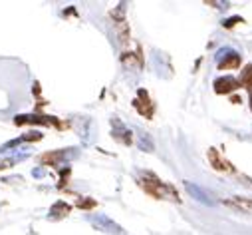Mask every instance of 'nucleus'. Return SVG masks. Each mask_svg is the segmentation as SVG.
Returning a JSON list of instances; mask_svg holds the SVG:
<instances>
[{"label": "nucleus", "mask_w": 252, "mask_h": 235, "mask_svg": "<svg viewBox=\"0 0 252 235\" xmlns=\"http://www.w3.org/2000/svg\"><path fill=\"white\" fill-rule=\"evenodd\" d=\"M139 186L149 194V196H153V197H157V199H173V201H181L179 199V196H177V192L171 188V186H167V184H163L157 175H153V173H141L139 175Z\"/></svg>", "instance_id": "obj_1"}, {"label": "nucleus", "mask_w": 252, "mask_h": 235, "mask_svg": "<svg viewBox=\"0 0 252 235\" xmlns=\"http://www.w3.org/2000/svg\"><path fill=\"white\" fill-rule=\"evenodd\" d=\"M78 156L76 150H58V152H48L44 156H40V163H46V165H52V167H62L66 165L70 159H74Z\"/></svg>", "instance_id": "obj_2"}, {"label": "nucleus", "mask_w": 252, "mask_h": 235, "mask_svg": "<svg viewBox=\"0 0 252 235\" xmlns=\"http://www.w3.org/2000/svg\"><path fill=\"white\" fill-rule=\"evenodd\" d=\"M88 221H90L95 229H99V231H103V233L125 235V229H123L119 223H115L111 217H107V215H88Z\"/></svg>", "instance_id": "obj_3"}, {"label": "nucleus", "mask_w": 252, "mask_h": 235, "mask_svg": "<svg viewBox=\"0 0 252 235\" xmlns=\"http://www.w3.org/2000/svg\"><path fill=\"white\" fill-rule=\"evenodd\" d=\"M215 60H217L219 70H234L240 66V54L232 48H222L217 52Z\"/></svg>", "instance_id": "obj_4"}, {"label": "nucleus", "mask_w": 252, "mask_h": 235, "mask_svg": "<svg viewBox=\"0 0 252 235\" xmlns=\"http://www.w3.org/2000/svg\"><path fill=\"white\" fill-rule=\"evenodd\" d=\"M133 108L137 110V114H141L143 118H147V120H151L153 114H155V104L151 102L147 90H139L135 100H133Z\"/></svg>", "instance_id": "obj_5"}, {"label": "nucleus", "mask_w": 252, "mask_h": 235, "mask_svg": "<svg viewBox=\"0 0 252 235\" xmlns=\"http://www.w3.org/2000/svg\"><path fill=\"white\" fill-rule=\"evenodd\" d=\"M16 126H24V124H44V126H56V128H62V124L58 122V118H52V116H16L14 120Z\"/></svg>", "instance_id": "obj_6"}, {"label": "nucleus", "mask_w": 252, "mask_h": 235, "mask_svg": "<svg viewBox=\"0 0 252 235\" xmlns=\"http://www.w3.org/2000/svg\"><path fill=\"white\" fill-rule=\"evenodd\" d=\"M213 88H215L217 94H230V92H234L236 88H240V84H238V80L232 78V76H220V78L215 80Z\"/></svg>", "instance_id": "obj_7"}, {"label": "nucleus", "mask_w": 252, "mask_h": 235, "mask_svg": "<svg viewBox=\"0 0 252 235\" xmlns=\"http://www.w3.org/2000/svg\"><path fill=\"white\" fill-rule=\"evenodd\" d=\"M185 190L189 192V196H191V197H195L197 201H201V203H205V205H213V203H215V199H211L209 192H205L203 188H199V186L193 184V182H185Z\"/></svg>", "instance_id": "obj_8"}, {"label": "nucleus", "mask_w": 252, "mask_h": 235, "mask_svg": "<svg viewBox=\"0 0 252 235\" xmlns=\"http://www.w3.org/2000/svg\"><path fill=\"white\" fill-rule=\"evenodd\" d=\"M72 211V205H68L64 199H58L52 207H50V213H48V219L56 221V219H62V217H66L68 213Z\"/></svg>", "instance_id": "obj_9"}, {"label": "nucleus", "mask_w": 252, "mask_h": 235, "mask_svg": "<svg viewBox=\"0 0 252 235\" xmlns=\"http://www.w3.org/2000/svg\"><path fill=\"white\" fill-rule=\"evenodd\" d=\"M111 126H113V132H111V134H113L115 140L123 142L125 146H129V144H131V132L125 128L123 124H119L117 120H111Z\"/></svg>", "instance_id": "obj_10"}, {"label": "nucleus", "mask_w": 252, "mask_h": 235, "mask_svg": "<svg viewBox=\"0 0 252 235\" xmlns=\"http://www.w3.org/2000/svg\"><path fill=\"white\" fill-rule=\"evenodd\" d=\"M209 161L213 163V167H215V169H220V171H234V167H232L226 159H222V157H220V154H219L215 148H211V150H209Z\"/></svg>", "instance_id": "obj_11"}, {"label": "nucleus", "mask_w": 252, "mask_h": 235, "mask_svg": "<svg viewBox=\"0 0 252 235\" xmlns=\"http://www.w3.org/2000/svg\"><path fill=\"white\" fill-rule=\"evenodd\" d=\"M224 203L232 205L240 211H250L252 209V199H248V197H232V199H224Z\"/></svg>", "instance_id": "obj_12"}, {"label": "nucleus", "mask_w": 252, "mask_h": 235, "mask_svg": "<svg viewBox=\"0 0 252 235\" xmlns=\"http://www.w3.org/2000/svg\"><path fill=\"white\" fill-rule=\"evenodd\" d=\"M137 146H139V150H143V152H153L155 150V144H153V140L149 138V134L147 132H137Z\"/></svg>", "instance_id": "obj_13"}, {"label": "nucleus", "mask_w": 252, "mask_h": 235, "mask_svg": "<svg viewBox=\"0 0 252 235\" xmlns=\"http://www.w3.org/2000/svg\"><path fill=\"white\" fill-rule=\"evenodd\" d=\"M238 84L244 86V88H252V64H248V66L242 70V76H240Z\"/></svg>", "instance_id": "obj_14"}, {"label": "nucleus", "mask_w": 252, "mask_h": 235, "mask_svg": "<svg viewBox=\"0 0 252 235\" xmlns=\"http://www.w3.org/2000/svg\"><path fill=\"white\" fill-rule=\"evenodd\" d=\"M76 205H78L80 209H92V207H95V199H90V197H80Z\"/></svg>", "instance_id": "obj_15"}, {"label": "nucleus", "mask_w": 252, "mask_h": 235, "mask_svg": "<svg viewBox=\"0 0 252 235\" xmlns=\"http://www.w3.org/2000/svg\"><path fill=\"white\" fill-rule=\"evenodd\" d=\"M16 159H0V169H4V167H8V165H12Z\"/></svg>", "instance_id": "obj_16"}, {"label": "nucleus", "mask_w": 252, "mask_h": 235, "mask_svg": "<svg viewBox=\"0 0 252 235\" xmlns=\"http://www.w3.org/2000/svg\"><path fill=\"white\" fill-rule=\"evenodd\" d=\"M240 20H242V18H232V20H224V22H222V24H224V26H226V28H228V26H234V24H238V22H240Z\"/></svg>", "instance_id": "obj_17"}, {"label": "nucleus", "mask_w": 252, "mask_h": 235, "mask_svg": "<svg viewBox=\"0 0 252 235\" xmlns=\"http://www.w3.org/2000/svg\"><path fill=\"white\" fill-rule=\"evenodd\" d=\"M34 175H36V178H42V175H44V169H34Z\"/></svg>", "instance_id": "obj_18"}, {"label": "nucleus", "mask_w": 252, "mask_h": 235, "mask_svg": "<svg viewBox=\"0 0 252 235\" xmlns=\"http://www.w3.org/2000/svg\"><path fill=\"white\" fill-rule=\"evenodd\" d=\"M250 110H252V92H250Z\"/></svg>", "instance_id": "obj_19"}]
</instances>
